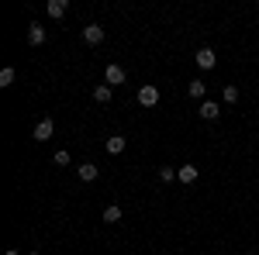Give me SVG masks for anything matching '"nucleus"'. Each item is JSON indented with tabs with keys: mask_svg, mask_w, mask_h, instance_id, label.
Wrapping results in <instances>:
<instances>
[{
	"mask_svg": "<svg viewBox=\"0 0 259 255\" xmlns=\"http://www.w3.org/2000/svg\"><path fill=\"white\" fill-rule=\"evenodd\" d=\"M52 135H56V121H52V118H41L38 124H35V131H31L35 141H49Z\"/></svg>",
	"mask_w": 259,
	"mask_h": 255,
	"instance_id": "nucleus-1",
	"label": "nucleus"
},
{
	"mask_svg": "<svg viewBox=\"0 0 259 255\" xmlns=\"http://www.w3.org/2000/svg\"><path fill=\"white\" fill-rule=\"evenodd\" d=\"M139 104H142V107H156V104H159V86L145 83V86L139 90Z\"/></svg>",
	"mask_w": 259,
	"mask_h": 255,
	"instance_id": "nucleus-2",
	"label": "nucleus"
},
{
	"mask_svg": "<svg viewBox=\"0 0 259 255\" xmlns=\"http://www.w3.org/2000/svg\"><path fill=\"white\" fill-rule=\"evenodd\" d=\"M194 62H197L200 69H214L218 66V56H214V48H197L194 52Z\"/></svg>",
	"mask_w": 259,
	"mask_h": 255,
	"instance_id": "nucleus-3",
	"label": "nucleus"
},
{
	"mask_svg": "<svg viewBox=\"0 0 259 255\" xmlns=\"http://www.w3.org/2000/svg\"><path fill=\"white\" fill-rule=\"evenodd\" d=\"M104 83H107V86H118V83H124V69H121L118 62H111V66L104 69Z\"/></svg>",
	"mask_w": 259,
	"mask_h": 255,
	"instance_id": "nucleus-4",
	"label": "nucleus"
},
{
	"mask_svg": "<svg viewBox=\"0 0 259 255\" xmlns=\"http://www.w3.org/2000/svg\"><path fill=\"white\" fill-rule=\"evenodd\" d=\"M197 114H200L204 121H218V118H221V107L214 104V100H204V104L197 107Z\"/></svg>",
	"mask_w": 259,
	"mask_h": 255,
	"instance_id": "nucleus-5",
	"label": "nucleus"
},
{
	"mask_svg": "<svg viewBox=\"0 0 259 255\" xmlns=\"http://www.w3.org/2000/svg\"><path fill=\"white\" fill-rule=\"evenodd\" d=\"M97 162H80V166H76V176L83 179V183H94V179H97Z\"/></svg>",
	"mask_w": 259,
	"mask_h": 255,
	"instance_id": "nucleus-6",
	"label": "nucleus"
},
{
	"mask_svg": "<svg viewBox=\"0 0 259 255\" xmlns=\"http://www.w3.org/2000/svg\"><path fill=\"white\" fill-rule=\"evenodd\" d=\"M83 41H87V45H100V41H104V28H100V24H87V28H83Z\"/></svg>",
	"mask_w": 259,
	"mask_h": 255,
	"instance_id": "nucleus-7",
	"label": "nucleus"
},
{
	"mask_svg": "<svg viewBox=\"0 0 259 255\" xmlns=\"http://www.w3.org/2000/svg\"><path fill=\"white\" fill-rule=\"evenodd\" d=\"M124 145H128V138H124V135H111L107 141H104V148H107L111 156H121V152H124Z\"/></svg>",
	"mask_w": 259,
	"mask_h": 255,
	"instance_id": "nucleus-8",
	"label": "nucleus"
},
{
	"mask_svg": "<svg viewBox=\"0 0 259 255\" xmlns=\"http://www.w3.org/2000/svg\"><path fill=\"white\" fill-rule=\"evenodd\" d=\"M28 41H31V45H45V24L31 21V24H28Z\"/></svg>",
	"mask_w": 259,
	"mask_h": 255,
	"instance_id": "nucleus-9",
	"label": "nucleus"
},
{
	"mask_svg": "<svg viewBox=\"0 0 259 255\" xmlns=\"http://www.w3.org/2000/svg\"><path fill=\"white\" fill-rule=\"evenodd\" d=\"M197 176H200V169H197V166H190V162L177 169V179H180V183H197Z\"/></svg>",
	"mask_w": 259,
	"mask_h": 255,
	"instance_id": "nucleus-10",
	"label": "nucleus"
},
{
	"mask_svg": "<svg viewBox=\"0 0 259 255\" xmlns=\"http://www.w3.org/2000/svg\"><path fill=\"white\" fill-rule=\"evenodd\" d=\"M187 93L194 100H200L204 104V93H207V86H204V79H190V86H187Z\"/></svg>",
	"mask_w": 259,
	"mask_h": 255,
	"instance_id": "nucleus-11",
	"label": "nucleus"
},
{
	"mask_svg": "<svg viewBox=\"0 0 259 255\" xmlns=\"http://www.w3.org/2000/svg\"><path fill=\"white\" fill-rule=\"evenodd\" d=\"M121 221V207L118 203H107V207H104V224H118Z\"/></svg>",
	"mask_w": 259,
	"mask_h": 255,
	"instance_id": "nucleus-12",
	"label": "nucleus"
},
{
	"mask_svg": "<svg viewBox=\"0 0 259 255\" xmlns=\"http://www.w3.org/2000/svg\"><path fill=\"white\" fill-rule=\"evenodd\" d=\"M94 100H97V104H111V86H107V83H97V86H94Z\"/></svg>",
	"mask_w": 259,
	"mask_h": 255,
	"instance_id": "nucleus-13",
	"label": "nucleus"
},
{
	"mask_svg": "<svg viewBox=\"0 0 259 255\" xmlns=\"http://www.w3.org/2000/svg\"><path fill=\"white\" fill-rule=\"evenodd\" d=\"M66 7H69L66 0H49V18H62V14H66Z\"/></svg>",
	"mask_w": 259,
	"mask_h": 255,
	"instance_id": "nucleus-14",
	"label": "nucleus"
},
{
	"mask_svg": "<svg viewBox=\"0 0 259 255\" xmlns=\"http://www.w3.org/2000/svg\"><path fill=\"white\" fill-rule=\"evenodd\" d=\"M14 79H18V73H14L11 66H4V69H0V86H4V90H7V86H14Z\"/></svg>",
	"mask_w": 259,
	"mask_h": 255,
	"instance_id": "nucleus-15",
	"label": "nucleus"
},
{
	"mask_svg": "<svg viewBox=\"0 0 259 255\" xmlns=\"http://www.w3.org/2000/svg\"><path fill=\"white\" fill-rule=\"evenodd\" d=\"M221 97H225V104H239V86H235V83H228Z\"/></svg>",
	"mask_w": 259,
	"mask_h": 255,
	"instance_id": "nucleus-16",
	"label": "nucleus"
},
{
	"mask_svg": "<svg viewBox=\"0 0 259 255\" xmlns=\"http://www.w3.org/2000/svg\"><path fill=\"white\" fill-rule=\"evenodd\" d=\"M177 179V169L173 166H159V183H173Z\"/></svg>",
	"mask_w": 259,
	"mask_h": 255,
	"instance_id": "nucleus-17",
	"label": "nucleus"
},
{
	"mask_svg": "<svg viewBox=\"0 0 259 255\" xmlns=\"http://www.w3.org/2000/svg\"><path fill=\"white\" fill-rule=\"evenodd\" d=\"M52 162H56V166H69L73 159H69V152H66V148H59V152L52 156Z\"/></svg>",
	"mask_w": 259,
	"mask_h": 255,
	"instance_id": "nucleus-18",
	"label": "nucleus"
},
{
	"mask_svg": "<svg viewBox=\"0 0 259 255\" xmlns=\"http://www.w3.org/2000/svg\"><path fill=\"white\" fill-rule=\"evenodd\" d=\"M4 255H21V252H18V248H7V252H4Z\"/></svg>",
	"mask_w": 259,
	"mask_h": 255,
	"instance_id": "nucleus-19",
	"label": "nucleus"
},
{
	"mask_svg": "<svg viewBox=\"0 0 259 255\" xmlns=\"http://www.w3.org/2000/svg\"><path fill=\"white\" fill-rule=\"evenodd\" d=\"M245 255H259V252H245Z\"/></svg>",
	"mask_w": 259,
	"mask_h": 255,
	"instance_id": "nucleus-20",
	"label": "nucleus"
},
{
	"mask_svg": "<svg viewBox=\"0 0 259 255\" xmlns=\"http://www.w3.org/2000/svg\"><path fill=\"white\" fill-rule=\"evenodd\" d=\"M28 255H41V252H28Z\"/></svg>",
	"mask_w": 259,
	"mask_h": 255,
	"instance_id": "nucleus-21",
	"label": "nucleus"
}]
</instances>
